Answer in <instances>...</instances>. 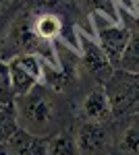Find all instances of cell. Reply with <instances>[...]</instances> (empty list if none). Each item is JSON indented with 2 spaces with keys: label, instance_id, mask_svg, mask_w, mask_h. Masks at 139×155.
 Wrapping results in <instances>:
<instances>
[{
  "label": "cell",
  "instance_id": "1",
  "mask_svg": "<svg viewBox=\"0 0 139 155\" xmlns=\"http://www.w3.org/2000/svg\"><path fill=\"white\" fill-rule=\"evenodd\" d=\"M15 114L19 128L37 134V137H52L58 130H62V106L58 101V97L37 85L29 93L15 97Z\"/></svg>",
  "mask_w": 139,
  "mask_h": 155
},
{
  "label": "cell",
  "instance_id": "2",
  "mask_svg": "<svg viewBox=\"0 0 139 155\" xmlns=\"http://www.w3.org/2000/svg\"><path fill=\"white\" fill-rule=\"evenodd\" d=\"M104 89L108 99H110L114 118L139 114V74L114 71L106 79Z\"/></svg>",
  "mask_w": 139,
  "mask_h": 155
},
{
  "label": "cell",
  "instance_id": "3",
  "mask_svg": "<svg viewBox=\"0 0 139 155\" xmlns=\"http://www.w3.org/2000/svg\"><path fill=\"white\" fill-rule=\"evenodd\" d=\"M93 23H96V33H98V44L104 50L108 60L116 68L118 60L129 44V37L133 29L127 27L125 23H118L112 19H102V12H93Z\"/></svg>",
  "mask_w": 139,
  "mask_h": 155
},
{
  "label": "cell",
  "instance_id": "4",
  "mask_svg": "<svg viewBox=\"0 0 139 155\" xmlns=\"http://www.w3.org/2000/svg\"><path fill=\"white\" fill-rule=\"evenodd\" d=\"M9 74H11V87L15 97L29 93L33 87L40 85L44 77V66L37 54H21L17 58L9 60Z\"/></svg>",
  "mask_w": 139,
  "mask_h": 155
},
{
  "label": "cell",
  "instance_id": "5",
  "mask_svg": "<svg viewBox=\"0 0 139 155\" xmlns=\"http://www.w3.org/2000/svg\"><path fill=\"white\" fill-rule=\"evenodd\" d=\"M77 143L81 155H108L114 149V137L106 122L85 120L77 128Z\"/></svg>",
  "mask_w": 139,
  "mask_h": 155
},
{
  "label": "cell",
  "instance_id": "6",
  "mask_svg": "<svg viewBox=\"0 0 139 155\" xmlns=\"http://www.w3.org/2000/svg\"><path fill=\"white\" fill-rule=\"evenodd\" d=\"M81 56H83V66L85 71L93 74V77H100V79H106L114 72V66L112 62L108 60V56L104 54V50L100 48V44H93L89 39H81Z\"/></svg>",
  "mask_w": 139,
  "mask_h": 155
},
{
  "label": "cell",
  "instance_id": "7",
  "mask_svg": "<svg viewBox=\"0 0 139 155\" xmlns=\"http://www.w3.org/2000/svg\"><path fill=\"white\" fill-rule=\"evenodd\" d=\"M81 114L85 120H92V122H108L110 118H114L112 107H110V99L106 95L104 87H98L85 95L81 104Z\"/></svg>",
  "mask_w": 139,
  "mask_h": 155
},
{
  "label": "cell",
  "instance_id": "8",
  "mask_svg": "<svg viewBox=\"0 0 139 155\" xmlns=\"http://www.w3.org/2000/svg\"><path fill=\"white\" fill-rule=\"evenodd\" d=\"M6 147L11 155H48L46 139L31 134L23 128H17V132L6 141Z\"/></svg>",
  "mask_w": 139,
  "mask_h": 155
},
{
  "label": "cell",
  "instance_id": "9",
  "mask_svg": "<svg viewBox=\"0 0 139 155\" xmlns=\"http://www.w3.org/2000/svg\"><path fill=\"white\" fill-rule=\"evenodd\" d=\"M48 155H81L79 143H77V132L71 128H62L56 134L46 139Z\"/></svg>",
  "mask_w": 139,
  "mask_h": 155
},
{
  "label": "cell",
  "instance_id": "10",
  "mask_svg": "<svg viewBox=\"0 0 139 155\" xmlns=\"http://www.w3.org/2000/svg\"><path fill=\"white\" fill-rule=\"evenodd\" d=\"M120 155H139V114L131 116L116 145Z\"/></svg>",
  "mask_w": 139,
  "mask_h": 155
},
{
  "label": "cell",
  "instance_id": "11",
  "mask_svg": "<svg viewBox=\"0 0 139 155\" xmlns=\"http://www.w3.org/2000/svg\"><path fill=\"white\" fill-rule=\"evenodd\" d=\"M114 71H125V72L139 74V31L131 33L127 48H125V52H123V56H120Z\"/></svg>",
  "mask_w": 139,
  "mask_h": 155
},
{
  "label": "cell",
  "instance_id": "12",
  "mask_svg": "<svg viewBox=\"0 0 139 155\" xmlns=\"http://www.w3.org/2000/svg\"><path fill=\"white\" fill-rule=\"evenodd\" d=\"M85 12H102L108 19L118 21L116 17V0H73Z\"/></svg>",
  "mask_w": 139,
  "mask_h": 155
},
{
  "label": "cell",
  "instance_id": "13",
  "mask_svg": "<svg viewBox=\"0 0 139 155\" xmlns=\"http://www.w3.org/2000/svg\"><path fill=\"white\" fill-rule=\"evenodd\" d=\"M0 101L11 104L15 101V93L11 87V74H9V62L0 60Z\"/></svg>",
  "mask_w": 139,
  "mask_h": 155
},
{
  "label": "cell",
  "instance_id": "14",
  "mask_svg": "<svg viewBox=\"0 0 139 155\" xmlns=\"http://www.w3.org/2000/svg\"><path fill=\"white\" fill-rule=\"evenodd\" d=\"M0 155H11V151H9L6 143H0Z\"/></svg>",
  "mask_w": 139,
  "mask_h": 155
}]
</instances>
